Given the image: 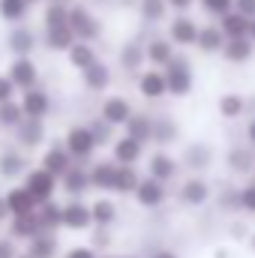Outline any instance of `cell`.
<instances>
[{
    "mask_svg": "<svg viewBox=\"0 0 255 258\" xmlns=\"http://www.w3.org/2000/svg\"><path fill=\"white\" fill-rule=\"evenodd\" d=\"M54 174L51 171H45V168H36V171H30L27 174V192L33 195L39 204H45V201H51V192H54Z\"/></svg>",
    "mask_w": 255,
    "mask_h": 258,
    "instance_id": "8992f818",
    "label": "cell"
},
{
    "mask_svg": "<svg viewBox=\"0 0 255 258\" xmlns=\"http://www.w3.org/2000/svg\"><path fill=\"white\" fill-rule=\"evenodd\" d=\"M54 249H57V240H54V237H48V234H39V237H33V240H30V252H27V255H33V258H54Z\"/></svg>",
    "mask_w": 255,
    "mask_h": 258,
    "instance_id": "f35d334b",
    "label": "cell"
},
{
    "mask_svg": "<svg viewBox=\"0 0 255 258\" xmlns=\"http://www.w3.org/2000/svg\"><path fill=\"white\" fill-rule=\"evenodd\" d=\"M111 129H114V126H111L108 120H102V117H99V120L90 126V132L96 135V144H108V141H111Z\"/></svg>",
    "mask_w": 255,
    "mask_h": 258,
    "instance_id": "bcb514c9",
    "label": "cell"
},
{
    "mask_svg": "<svg viewBox=\"0 0 255 258\" xmlns=\"http://www.w3.org/2000/svg\"><path fill=\"white\" fill-rule=\"evenodd\" d=\"M153 141L156 144H174L177 141V123L171 117H153Z\"/></svg>",
    "mask_w": 255,
    "mask_h": 258,
    "instance_id": "4dcf8cb0",
    "label": "cell"
},
{
    "mask_svg": "<svg viewBox=\"0 0 255 258\" xmlns=\"http://www.w3.org/2000/svg\"><path fill=\"white\" fill-rule=\"evenodd\" d=\"M87 186H93V183H90V174H87L84 168L72 165V168L66 171V177H63V189L72 192V195H81V192H87Z\"/></svg>",
    "mask_w": 255,
    "mask_h": 258,
    "instance_id": "f1b7e54d",
    "label": "cell"
},
{
    "mask_svg": "<svg viewBox=\"0 0 255 258\" xmlns=\"http://www.w3.org/2000/svg\"><path fill=\"white\" fill-rule=\"evenodd\" d=\"M132 117V105L123 96H108L102 102V120H108L111 126H126Z\"/></svg>",
    "mask_w": 255,
    "mask_h": 258,
    "instance_id": "7c38bea8",
    "label": "cell"
},
{
    "mask_svg": "<svg viewBox=\"0 0 255 258\" xmlns=\"http://www.w3.org/2000/svg\"><path fill=\"white\" fill-rule=\"evenodd\" d=\"M21 108H24V114H27V117H45V111H48V93H45V90L30 87V90L24 93Z\"/></svg>",
    "mask_w": 255,
    "mask_h": 258,
    "instance_id": "d4e9b609",
    "label": "cell"
},
{
    "mask_svg": "<svg viewBox=\"0 0 255 258\" xmlns=\"http://www.w3.org/2000/svg\"><path fill=\"white\" fill-rule=\"evenodd\" d=\"M18 258H33V255H18Z\"/></svg>",
    "mask_w": 255,
    "mask_h": 258,
    "instance_id": "91938a15",
    "label": "cell"
},
{
    "mask_svg": "<svg viewBox=\"0 0 255 258\" xmlns=\"http://www.w3.org/2000/svg\"><path fill=\"white\" fill-rule=\"evenodd\" d=\"M9 48H12L15 54H27V51L33 48V33L24 30V27L12 30V36H9Z\"/></svg>",
    "mask_w": 255,
    "mask_h": 258,
    "instance_id": "ab89813d",
    "label": "cell"
},
{
    "mask_svg": "<svg viewBox=\"0 0 255 258\" xmlns=\"http://www.w3.org/2000/svg\"><path fill=\"white\" fill-rule=\"evenodd\" d=\"M246 144H249V147H255V117L246 123Z\"/></svg>",
    "mask_w": 255,
    "mask_h": 258,
    "instance_id": "db71d44e",
    "label": "cell"
},
{
    "mask_svg": "<svg viewBox=\"0 0 255 258\" xmlns=\"http://www.w3.org/2000/svg\"><path fill=\"white\" fill-rule=\"evenodd\" d=\"M27 3H39V0H27Z\"/></svg>",
    "mask_w": 255,
    "mask_h": 258,
    "instance_id": "94428289",
    "label": "cell"
},
{
    "mask_svg": "<svg viewBox=\"0 0 255 258\" xmlns=\"http://www.w3.org/2000/svg\"><path fill=\"white\" fill-rule=\"evenodd\" d=\"M237 204H240L243 213H252L255 216V180L243 183V186H237Z\"/></svg>",
    "mask_w": 255,
    "mask_h": 258,
    "instance_id": "ee69618b",
    "label": "cell"
},
{
    "mask_svg": "<svg viewBox=\"0 0 255 258\" xmlns=\"http://www.w3.org/2000/svg\"><path fill=\"white\" fill-rule=\"evenodd\" d=\"M39 222H42V228H57V225H63V207H57V204H51V201L39 204Z\"/></svg>",
    "mask_w": 255,
    "mask_h": 258,
    "instance_id": "8d00e7d4",
    "label": "cell"
},
{
    "mask_svg": "<svg viewBox=\"0 0 255 258\" xmlns=\"http://www.w3.org/2000/svg\"><path fill=\"white\" fill-rule=\"evenodd\" d=\"M42 168L51 171L54 177H66V171L72 168V153L63 150V147H51L45 153V159H42Z\"/></svg>",
    "mask_w": 255,
    "mask_h": 258,
    "instance_id": "44dd1931",
    "label": "cell"
},
{
    "mask_svg": "<svg viewBox=\"0 0 255 258\" xmlns=\"http://www.w3.org/2000/svg\"><path fill=\"white\" fill-rule=\"evenodd\" d=\"M147 171H150V177L153 180H162V183H168V180H174V174H177V159L171 156V153H153L150 156V162H147Z\"/></svg>",
    "mask_w": 255,
    "mask_h": 258,
    "instance_id": "5bb4252c",
    "label": "cell"
},
{
    "mask_svg": "<svg viewBox=\"0 0 255 258\" xmlns=\"http://www.w3.org/2000/svg\"><path fill=\"white\" fill-rule=\"evenodd\" d=\"M198 33H201V24L189 18V15H174L171 21H168V39L174 42V45H183V48H189L198 42Z\"/></svg>",
    "mask_w": 255,
    "mask_h": 258,
    "instance_id": "3957f363",
    "label": "cell"
},
{
    "mask_svg": "<svg viewBox=\"0 0 255 258\" xmlns=\"http://www.w3.org/2000/svg\"><path fill=\"white\" fill-rule=\"evenodd\" d=\"M219 207H222V210H240V204H237V189H225V192L219 195Z\"/></svg>",
    "mask_w": 255,
    "mask_h": 258,
    "instance_id": "c3c4849f",
    "label": "cell"
},
{
    "mask_svg": "<svg viewBox=\"0 0 255 258\" xmlns=\"http://www.w3.org/2000/svg\"><path fill=\"white\" fill-rule=\"evenodd\" d=\"M234 9L246 18H255V0H234Z\"/></svg>",
    "mask_w": 255,
    "mask_h": 258,
    "instance_id": "681fc988",
    "label": "cell"
},
{
    "mask_svg": "<svg viewBox=\"0 0 255 258\" xmlns=\"http://www.w3.org/2000/svg\"><path fill=\"white\" fill-rule=\"evenodd\" d=\"M24 171V159L18 156V153H3L0 156V174L3 177H15V174H21Z\"/></svg>",
    "mask_w": 255,
    "mask_h": 258,
    "instance_id": "b9f144b4",
    "label": "cell"
},
{
    "mask_svg": "<svg viewBox=\"0 0 255 258\" xmlns=\"http://www.w3.org/2000/svg\"><path fill=\"white\" fill-rule=\"evenodd\" d=\"M27 12V0H0V15L6 21H21Z\"/></svg>",
    "mask_w": 255,
    "mask_h": 258,
    "instance_id": "60d3db41",
    "label": "cell"
},
{
    "mask_svg": "<svg viewBox=\"0 0 255 258\" xmlns=\"http://www.w3.org/2000/svg\"><path fill=\"white\" fill-rule=\"evenodd\" d=\"M93 147H96V135L90 132V126H75V129H69V135H66V150H69L72 156H81V159H87V156L93 153Z\"/></svg>",
    "mask_w": 255,
    "mask_h": 258,
    "instance_id": "52a82bcc",
    "label": "cell"
},
{
    "mask_svg": "<svg viewBox=\"0 0 255 258\" xmlns=\"http://www.w3.org/2000/svg\"><path fill=\"white\" fill-rule=\"evenodd\" d=\"M69 27H72V33L81 39V42H93L96 36H99V21H96V15L87 9V6H72V12H69Z\"/></svg>",
    "mask_w": 255,
    "mask_h": 258,
    "instance_id": "7a4b0ae2",
    "label": "cell"
},
{
    "mask_svg": "<svg viewBox=\"0 0 255 258\" xmlns=\"http://www.w3.org/2000/svg\"><path fill=\"white\" fill-rule=\"evenodd\" d=\"M138 93L144 99H162L168 93V81H165V72L162 69H147L141 72L138 78Z\"/></svg>",
    "mask_w": 255,
    "mask_h": 258,
    "instance_id": "ba28073f",
    "label": "cell"
},
{
    "mask_svg": "<svg viewBox=\"0 0 255 258\" xmlns=\"http://www.w3.org/2000/svg\"><path fill=\"white\" fill-rule=\"evenodd\" d=\"M216 111L222 120H240L246 114V96L240 93H222L219 102H216Z\"/></svg>",
    "mask_w": 255,
    "mask_h": 258,
    "instance_id": "e0dca14e",
    "label": "cell"
},
{
    "mask_svg": "<svg viewBox=\"0 0 255 258\" xmlns=\"http://www.w3.org/2000/svg\"><path fill=\"white\" fill-rule=\"evenodd\" d=\"M12 234L15 237H39L42 234V222H39V213H27V216H15L12 219Z\"/></svg>",
    "mask_w": 255,
    "mask_h": 258,
    "instance_id": "484cf974",
    "label": "cell"
},
{
    "mask_svg": "<svg viewBox=\"0 0 255 258\" xmlns=\"http://www.w3.org/2000/svg\"><path fill=\"white\" fill-rule=\"evenodd\" d=\"M252 180H255V171H252Z\"/></svg>",
    "mask_w": 255,
    "mask_h": 258,
    "instance_id": "6125c7cd",
    "label": "cell"
},
{
    "mask_svg": "<svg viewBox=\"0 0 255 258\" xmlns=\"http://www.w3.org/2000/svg\"><path fill=\"white\" fill-rule=\"evenodd\" d=\"M9 78L15 81V87H33V81H36V66L30 63L27 57H15L12 66H9Z\"/></svg>",
    "mask_w": 255,
    "mask_h": 258,
    "instance_id": "cb8c5ba5",
    "label": "cell"
},
{
    "mask_svg": "<svg viewBox=\"0 0 255 258\" xmlns=\"http://www.w3.org/2000/svg\"><path fill=\"white\" fill-rule=\"evenodd\" d=\"M12 93H15V81L9 75H0V105L12 102Z\"/></svg>",
    "mask_w": 255,
    "mask_h": 258,
    "instance_id": "7dc6e473",
    "label": "cell"
},
{
    "mask_svg": "<svg viewBox=\"0 0 255 258\" xmlns=\"http://www.w3.org/2000/svg\"><path fill=\"white\" fill-rule=\"evenodd\" d=\"M84 84H87L90 90H105V87L111 84V69L96 60L93 66H87V69H84Z\"/></svg>",
    "mask_w": 255,
    "mask_h": 258,
    "instance_id": "83f0119b",
    "label": "cell"
},
{
    "mask_svg": "<svg viewBox=\"0 0 255 258\" xmlns=\"http://www.w3.org/2000/svg\"><path fill=\"white\" fill-rule=\"evenodd\" d=\"M66 258H96V252H93L90 246H78V249H72Z\"/></svg>",
    "mask_w": 255,
    "mask_h": 258,
    "instance_id": "816d5d0a",
    "label": "cell"
},
{
    "mask_svg": "<svg viewBox=\"0 0 255 258\" xmlns=\"http://www.w3.org/2000/svg\"><path fill=\"white\" fill-rule=\"evenodd\" d=\"M90 210H93V225H99V228H108V225L117 219V207H114V201H108V198H99Z\"/></svg>",
    "mask_w": 255,
    "mask_h": 258,
    "instance_id": "1f68e13d",
    "label": "cell"
},
{
    "mask_svg": "<svg viewBox=\"0 0 255 258\" xmlns=\"http://www.w3.org/2000/svg\"><path fill=\"white\" fill-rule=\"evenodd\" d=\"M162 72H165V81H168V93H171V96L183 99V96L192 93V87H195V72H192L189 57L174 54V60L165 66Z\"/></svg>",
    "mask_w": 255,
    "mask_h": 258,
    "instance_id": "6da1fadb",
    "label": "cell"
},
{
    "mask_svg": "<svg viewBox=\"0 0 255 258\" xmlns=\"http://www.w3.org/2000/svg\"><path fill=\"white\" fill-rule=\"evenodd\" d=\"M255 54V42L249 39V36H240V39H228V45L222 48V57L228 60V63L234 66H243L249 63Z\"/></svg>",
    "mask_w": 255,
    "mask_h": 258,
    "instance_id": "9a60e30c",
    "label": "cell"
},
{
    "mask_svg": "<svg viewBox=\"0 0 255 258\" xmlns=\"http://www.w3.org/2000/svg\"><path fill=\"white\" fill-rule=\"evenodd\" d=\"M63 225L72 228V231H81V228L93 225V210H90L87 204H78V201L66 204L63 207Z\"/></svg>",
    "mask_w": 255,
    "mask_h": 258,
    "instance_id": "ac0fdd59",
    "label": "cell"
},
{
    "mask_svg": "<svg viewBox=\"0 0 255 258\" xmlns=\"http://www.w3.org/2000/svg\"><path fill=\"white\" fill-rule=\"evenodd\" d=\"M24 117H27V114H24V108H21L18 102H3V105H0V123H3V126L18 129L24 123Z\"/></svg>",
    "mask_w": 255,
    "mask_h": 258,
    "instance_id": "74e56055",
    "label": "cell"
},
{
    "mask_svg": "<svg viewBox=\"0 0 255 258\" xmlns=\"http://www.w3.org/2000/svg\"><path fill=\"white\" fill-rule=\"evenodd\" d=\"M216 24H219V30H222L228 39H240V36H249L252 18H246V15H240L237 9H231V12H225L222 18H216Z\"/></svg>",
    "mask_w": 255,
    "mask_h": 258,
    "instance_id": "4fadbf2b",
    "label": "cell"
},
{
    "mask_svg": "<svg viewBox=\"0 0 255 258\" xmlns=\"http://www.w3.org/2000/svg\"><path fill=\"white\" fill-rule=\"evenodd\" d=\"M69 60H72V66H78V69L84 72L87 66L96 63V51H93L87 42H75V45L69 48Z\"/></svg>",
    "mask_w": 255,
    "mask_h": 258,
    "instance_id": "d590c367",
    "label": "cell"
},
{
    "mask_svg": "<svg viewBox=\"0 0 255 258\" xmlns=\"http://www.w3.org/2000/svg\"><path fill=\"white\" fill-rule=\"evenodd\" d=\"M180 201L186 204V207H201V204H207L210 201V183L204 180V177H198V174H192L186 177L183 183H180Z\"/></svg>",
    "mask_w": 255,
    "mask_h": 258,
    "instance_id": "277c9868",
    "label": "cell"
},
{
    "mask_svg": "<svg viewBox=\"0 0 255 258\" xmlns=\"http://www.w3.org/2000/svg\"><path fill=\"white\" fill-rule=\"evenodd\" d=\"M168 198V189H165V183L162 180H153V177H141V183H138V189H135V201L141 204V207H159L162 201Z\"/></svg>",
    "mask_w": 255,
    "mask_h": 258,
    "instance_id": "5b68a950",
    "label": "cell"
},
{
    "mask_svg": "<svg viewBox=\"0 0 255 258\" xmlns=\"http://www.w3.org/2000/svg\"><path fill=\"white\" fill-rule=\"evenodd\" d=\"M0 258H18V255H15V249H12V243H9V240H0Z\"/></svg>",
    "mask_w": 255,
    "mask_h": 258,
    "instance_id": "f5cc1de1",
    "label": "cell"
},
{
    "mask_svg": "<svg viewBox=\"0 0 255 258\" xmlns=\"http://www.w3.org/2000/svg\"><path fill=\"white\" fill-rule=\"evenodd\" d=\"M6 204H9V213L12 216H27V213L36 210L39 201L27 192V186H21V189H9L6 192Z\"/></svg>",
    "mask_w": 255,
    "mask_h": 258,
    "instance_id": "d6986e66",
    "label": "cell"
},
{
    "mask_svg": "<svg viewBox=\"0 0 255 258\" xmlns=\"http://www.w3.org/2000/svg\"><path fill=\"white\" fill-rule=\"evenodd\" d=\"M150 258H177V255H174L171 249H159V252H153Z\"/></svg>",
    "mask_w": 255,
    "mask_h": 258,
    "instance_id": "11a10c76",
    "label": "cell"
},
{
    "mask_svg": "<svg viewBox=\"0 0 255 258\" xmlns=\"http://www.w3.org/2000/svg\"><path fill=\"white\" fill-rule=\"evenodd\" d=\"M249 39L255 42V18H252V24H249Z\"/></svg>",
    "mask_w": 255,
    "mask_h": 258,
    "instance_id": "6f0895ef",
    "label": "cell"
},
{
    "mask_svg": "<svg viewBox=\"0 0 255 258\" xmlns=\"http://www.w3.org/2000/svg\"><path fill=\"white\" fill-rule=\"evenodd\" d=\"M225 165L234 171V174H252L255 171V147H243V144H234L228 153H225Z\"/></svg>",
    "mask_w": 255,
    "mask_h": 258,
    "instance_id": "8fae6325",
    "label": "cell"
},
{
    "mask_svg": "<svg viewBox=\"0 0 255 258\" xmlns=\"http://www.w3.org/2000/svg\"><path fill=\"white\" fill-rule=\"evenodd\" d=\"M6 213H9V204H6V198H0V219H3Z\"/></svg>",
    "mask_w": 255,
    "mask_h": 258,
    "instance_id": "9f6ffc18",
    "label": "cell"
},
{
    "mask_svg": "<svg viewBox=\"0 0 255 258\" xmlns=\"http://www.w3.org/2000/svg\"><path fill=\"white\" fill-rule=\"evenodd\" d=\"M117 162H99V165H93V171H90V183L96 186V189H111L114 192V183H117Z\"/></svg>",
    "mask_w": 255,
    "mask_h": 258,
    "instance_id": "7402d4cb",
    "label": "cell"
},
{
    "mask_svg": "<svg viewBox=\"0 0 255 258\" xmlns=\"http://www.w3.org/2000/svg\"><path fill=\"white\" fill-rule=\"evenodd\" d=\"M45 135V126H42V117H24V123L18 126V138L24 144H39Z\"/></svg>",
    "mask_w": 255,
    "mask_h": 258,
    "instance_id": "836d02e7",
    "label": "cell"
},
{
    "mask_svg": "<svg viewBox=\"0 0 255 258\" xmlns=\"http://www.w3.org/2000/svg\"><path fill=\"white\" fill-rule=\"evenodd\" d=\"M75 33H72V27L69 24H63V27H48V45L54 48V51H69L72 45H75Z\"/></svg>",
    "mask_w": 255,
    "mask_h": 258,
    "instance_id": "d6a6232c",
    "label": "cell"
},
{
    "mask_svg": "<svg viewBox=\"0 0 255 258\" xmlns=\"http://www.w3.org/2000/svg\"><path fill=\"white\" fill-rule=\"evenodd\" d=\"M249 249H252V252H255V234H252V237H249Z\"/></svg>",
    "mask_w": 255,
    "mask_h": 258,
    "instance_id": "680465c9",
    "label": "cell"
},
{
    "mask_svg": "<svg viewBox=\"0 0 255 258\" xmlns=\"http://www.w3.org/2000/svg\"><path fill=\"white\" fill-rule=\"evenodd\" d=\"M225 45H228V36L219 30V24H204L198 33V42H195V48L201 54H222Z\"/></svg>",
    "mask_w": 255,
    "mask_h": 258,
    "instance_id": "9c48e42d",
    "label": "cell"
},
{
    "mask_svg": "<svg viewBox=\"0 0 255 258\" xmlns=\"http://www.w3.org/2000/svg\"><path fill=\"white\" fill-rule=\"evenodd\" d=\"M141 150H144V144H138L135 138L123 135V138L114 141V162L117 165H135L141 159Z\"/></svg>",
    "mask_w": 255,
    "mask_h": 258,
    "instance_id": "ffe728a7",
    "label": "cell"
},
{
    "mask_svg": "<svg viewBox=\"0 0 255 258\" xmlns=\"http://www.w3.org/2000/svg\"><path fill=\"white\" fill-rule=\"evenodd\" d=\"M198 6H201L207 15H213V18H222L225 12L234 9V0H198Z\"/></svg>",
    "mask_w": 255,
    "mask_h": 258,
    "instance_id": "f6af8a7d",
    "label": "cell"
},
{
    "mask_svg": "<svg viewBox=\"0 0 255 258\" xmlns=\"http://www.w3.org/2000/svg\"><path fill=\"white\" fill-rule=\"evenodd\" d=\"M138 183H141V177H138V171L132 168V165H120L117 168V183H114V192H132L135 195V189H138Z\"/></svg>",
    "mask_w": 255,
    "mask_h": 258,
    "instance_id": "e575fe53",
    "label": "cell"
},
{
    "mask_svg": "<svg viewBox=\"0 0 255 258\" xmlns=\"http://www.w3.org/2000/svg\"><path fill=\"white\" fill-rule=\"evenodd\" d=\"M147 60V48L144 45H138V42H126L123 45V51H120V66L126 69V72H138L141 66Z\"/></svg>",
    "mask_w": 255,
    "mask_h": 258,
    "instance_id": "4316f807",
    "label": "cell"
},
{
    "mask_svg": "<svg viewBox=\"0 0 255 258\" xmlns=\"http://www.w3.org/2000/svg\"><path fill=\"white\" fill-rule=\"evenodd\" d=\"M168 6H171L177 15H186L192 6H195V0H168Z\"/></svg>",
    "mask_w": 255,
    "mask_h": 258,
    "instance_id": "f907efd6",
    "label": "cell"
},
{
    "mask_svg": "<svg viewBox=\"0 0 255 258\" xmlns=\"http://www.w3.org/2000/svg\"><path fill=\"white\" fill-rule=\"evenodd\" d=\"M144 48H147V63L156 66V69H165L174 60V42L171 39H150Z\"/></svg>",
    "mask_w": 255,
    "mask_h": 258,
    "instance_id": "2e32d148",
    "label": "cell"
},
{
    "mask_svg": "<svg viewBox=\"0 0 255 258\" xmlns=\"http://www.w3.org/2000/svg\"><path fill=\"white\" fill-rule=\"evenodd\" d=\"M138 9H141V18L147 24H159L171 6H168V0H138Z\"/></svg>",
    "mask_w": 255,
    "mask_h": 258,
    "instance_id": "f546056e",
    "label": "cell"
},
{
    "mask_svg": "<svg viewBox=\"0 0 255 258\" xmlns=\"http://www.w3.org/2000/svg\"><path fill=\"white\" fill-rule=\"evenodd\" d=\"M183 165H186V168H192L195 174L207 171V168L213 165V147H210V144H204V141H195V144H189V147L183 150Z\"/></svg>",
    "mask_w": 255,
    "mask_h": 258,
    "instance_id": "30bf717a",
    "label": "cell"
},
{
    "mask_svg": "<svg viewBox=\"0 0 255 258\" xmlns=\"http://www.w3.org/2000/svg\"><path fill=\"white\" fill-rule=\"evenodd\" d=\"M126 135L135 138L138 144L153 141V117H150V114H132L129 123H126Z\"/></svg>",
    "mask_w": 255,
    "mask_h": 258,
    "instance_id": "603a6c76",
    "label": "cell"
},
{
    "mask_svg": "<svg viewBox=\"0 0 255 258\" xmlns=\"http://www.w3.org/2000/svg\"><path fill=\"white\" fill-rule=\"evenodd\" d=\"M69 12H72V9H66L60 0L51 3L48 12H45V24H48V27H63V24H69Z\"/></svg>",
    "mask_w": 255,
    "mask_h": 258,
    "instance_id": "7bdbcfd3",
    "label": "cell"
}]
</instances>
